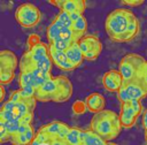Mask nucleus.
<instances>
[{"mask_svg":"<svg viewBox=\"0 0 147 145\" xmlns=\"http://www.w3.org/2000/svg\"><path fill=\"white\" fill-rule=\"evenodd\" d=\"M51 143H52V142H45V143H42V142L38 140V139L34 137V139H33V142L31 143V145H51Z\"/></svg>","mask_w":147,"mask_h":145,"instance_id":"nucleus-36","label":"nucleus"},{"mask_svg":"<svg viewBox=\"0 0 147 145\" xmlns=\"http://www.w3.org/2000/svg\"><path fill=\"white\" fill-rule=\"evenodd\" d=\"M142 127L145 130H147V109L142 114Z\"/></svg>","mask_w":147,"mask_h":145,"instance_id":"nucleus-37","label":"nucleus"},{"mask_svg":"<svg viewBox=\"0 0 147 145\" xmlns=\"http://www.w3.org/2000/svg\"><path fill=\"white\" fill-rule=\"evenodd\" d=\"M15 104L16 102H13L11 100H7V101H5L3 104H2V106H1V109H3V110H8V112H13L14 110V107H15Z\"/></svg>","mask_w":147,"mask_h":145,"instance_id":"nucleus-33","label":"nucleus"},{"mask_svg":"<svg viewBox=\"0 0 147 145\" xmlns=\"http://www.w3.org/2000/svg\"><path fill=\"white\" fill-rule=\"evenodd\" d=\"M51 145H67V143L64 140H60V139H53Z\"/></svg>","mask_w":147,"mask_h":145,"instance_id":"nucleus-38","label":"nucleus"},{"mask_svg":"<svg viewBox=\"0 0 147 145\" xmlns=\"http://www.w3.org/2000/svg\"><path fill=\"white\" fill-rule=\"evenodd\" d=\"M72 84L67 76H53L36 90V99L40 102H64L72 96Z\"/></svg>","mask_w":147,"mask_h":145,"instance_id":"nucleus-2","label":"nucleus"},{"mask_svg":"<svg viewBox=\"0 0 147 145\" xmlns=\"http://www.w3.org/2000/svg\"><path fill=\"white\" fill-rule=\"evenodd\" d=\"M40 18H41L40 9L31 2L22 3L15 10V20L22 28L36 26L40 22Z\"/></svg>","mask_w":147,"mask_h":145,"instance_id":"nucleus-6","label":"nucleus"},{"mask_svg":"<svg viewBox=\"0 0 147 145\" xmlns=\"http://www.w3.org/2000/svg\"><path fill=\"white\" fill-rule=\"evenodd\" d=\"M134 17V13L129 8H116L111 10L105 21V29L108 37L113 41L122 43V39Z\"/></svg>","mask_w":147,"mask_h":145,"instance_id":"nucleus-4","label":"nucleus"},{"mask_svg":"<svg viewBox=\"0 0 147 145\" xmlns=\"http://www.w3.org/2000/svg\"><path fill=\"white\" fill-rule=\"evenodd\" d=\"M76 43V41H75ZM74 44V41H71V40H67V39H62V38H59V39H56V40H54L53 43H51V44H48V45H51V46H53L55 49H57V51H61V52H65L71 45Z\"/></svg>","mask_w":147,"mask_h":145,"instance_id":"nucleus-25","label":"nucleus"},{"mask_svg":"<svg viewBox=\"0 0 147 145\" xmlns=\"http://www.w3.org/2000/svg\"><path fill=\"white\" fill-rule=\"evenodd\" d=\"M108 142L102 139L91 129L82 130L80 132V144L82 145H107Z\"/></svg>","mask_w":147,"mask_h":145,"instance_id":"nucleus-18","label":"nucleus"},{"mask_svg":"<svg viewBox=\"0 0 147 145\" xmlns=\"http://www.w3.org/2000/svg\"><path fill=\"white\" fill-rule=\"evenodd\" d=\"M138 114L133 110V108L131 107L130 102H123L121 104V113H119V119H121V123L123 129H130L132 128L138 119Z\"/></svg>","mask_w":147,"mask_h":145,"instance_id":"nucleus-12","label":"nucleus"},{"mask_svg":"<svg viewBox=\"0 0 147 145\" xmlns=\"http://www.w3.org/2000/svg\"><path fill=\"white\" fill-rule=\"evenodd\" d=\"M49 54H51V59L53 61V64H55L59 69L65 70V71H70V70L75 69V67L70 63L65 52L57 51L53 46L49 45Z\"/></svg>","mask_w":147,"mask_h":145,"instance_id":"nucleus-13","label":"nucleus"},{"mask_svg":"<svg viewBox=\"0 0 147 145\" xmlns=\"http://www.w3.org/2000/svg\"><path fill=\"white\" fill-rule=\"evenodd\" d=\"M121 3L123 6L129 7V9H130L131 7H138V6L142 5L144 0H123V1H121Z\"/></svg>","mask_w":147,"mask_h":145,"instance_id":"nucleus-31","label":"nucleus"},{"mask_svg":"<svg viewBox=\"0 0 147 145\" xmlns=\"http://www.w3.org/2000/svg\"><path fill=\"white\" fill-rule=\"evenodd\" d=\"M9 100H11L13 102H20V101L22 100V96H21L20 89H18V90H16V91H14V92L10 94Z\"/></svg>","mask_w":147,"mask_h":145,"instance_id":"nucleus-34","label":"nucleus"},{"mask_svg":"<svg viewBox=\"0 0 147 145\" xmlns=\"http://www.w3.org/2000/svg\"><path fill=\"white\" fill-rule=\"evenodd\" d=\"M0 139H1V143H6L10 140V135L2 123H0Z\"/></svg>","mask_w":147,"mask_h":145,"instance_id":"nucleus-29","label":"nucleus"},{"mask_svg":"<svg viewBox=\"0 0 147 145\" xmlns=\"http://www.w3.org/2000/svg\"><path fill=\"white\" fill-rule=\"evenodd\" d=\"M139 20H138V17L136 16L133 20H132V22L130 23V25H129V28H127V31H126V33L124 35V37H123V39H122V43H127V41H131L137 35H138V32H139Z\"/></svg>","mask_w":147,"mask_h":145,"instance_id":"nucleus-22","label":"nucleus"},{"mask_svg":"<svg viewBox=\"0 0 147 145\" xmlns=\"http://www.w3.org/2000/svg\"><path fill=\"white\" fill-rule=\"evenodd\" d=\"M147 60L138 53H127L125 54L119 62V72L124 82L134 81L141 67Z\"/></svg>","mask_w":147,"mask_h":145,"instance_id":"nucleus-5","label":"nucleus"},{"mask_svg":"<svg viewBox=\"0 0 147 145\" xmlns=\"http://www.w3.org/2000/svg\"><path fill=\"white\" fill-rule=\"evenodd\" d=\"M145 140L147 143V130H145Z\"/></svg>","mask_w":147,"mask_h":145,"instance_id":"nucleus-40","label":"nucleus"},{"mask_svg":"<svg viewBox=\"0 0 147 145\" xmlns=\"http://www.w3.org/2000/svg\"><path fill=\"white\" fill-rule=\"evenodd\" d=\"M20 92L22 96V99H30L36 98V89L33 86H22L20 87Z\"/></svg>","mask_w":147,"mask_h":145,"instance_id":"nucleus-28","label":"nucleus"},{"mask_svg":"<svg viewBox=\"0 0 147 145\" xmlns=\"http://www.w3.org/2000/svg\"><path fill=\"white\" fill-rule=\"evenodd\" d=\"M14 77H15V71L0 69V83H1L2 85L10 84V83L13 82Z\"/></svg>","mask_w":147,"mask_h":145,"instance_id":"nucleus-27","label":"nucleus"},{"mask_svg":"<svg viewBox=\"0 0 147 145\" xmlns=\"http://www.w3.org/2000/svg\"><path fill=\"white\" fill-rule=\"evenodd\" d=\"M52 77H53L52 74L41 71L39 69H32L29 71H20L18 84H20V87L33 86L36 90H38L45 82H47Z\"/></svg>","mask_w":147,"mask_h":145,"instance_id":"nucleus-9","label":"nucleus"},{"mask_svg":"<svg viewBox=\"0 0 147 145\" xmlns=\"http://www.w3.org/2000/svg\"><path fill=\"white\" fill-rule=\"evenodd\" d=\"M0 92H1V94H0V101L1 102H5L3 100H5L6 91H5V85H2V84H0Z\"/></svg>","mask_w":147,"mask_h":145,"instance_id":"nucleus-35","label":"nucleus"},{"mask_svg":"<svg viewBox=\"0 0 147 145\" xmlns=\"http://www.w3.org/2000/svg\"><path fill=\"white\" fill-rule=\"evenodd\" d=\"M62 28H64V26H62V25H61L59 22H56L55 20L48 25V28H47V39H48L49 44L60 38Z\"/></svg>","mask_w":147,"mask_h":145,"instance_id":"nucleus-21","label":"nucleus"},{"mask_svg":"<svg viewBox=\"0 0 147 145\" xmlns=\"http://www.w3.org/2000/svg\"><path fill=\"white\" fill-rule=\"evenodd\" d=\"M134 81L138 82V83L146 90V92H147V61H146L145 64L141 67V69H140V71L138 72V75H137V77H136Z\"/></svg>","mask_w":147,"mask_h":145,"instance_id":"nucleus-26","label":"nucleus"},{"mask_svg":"<svg viewBox=\"0 0 147 145\" xmlns=\"http://www.w3.org/2000/svg\"><path fill=\"white\" fill-rule=\"evenodd\" d=\"M90 129L106 142H113L118 137L123 127L119 114L111 109H103L92 116Z\"/></svg>","mask_w":147,"mask_h":145,"instance_id":"nucleus-3","label":"nucleus"},{"mask_svg":"<svg viewBox=\"0 0 147 145\" xmlns=\"http://www.w3.org/2000/svg\"><path fill=\"white\" fill-rule=\"evenodd\" d=\"M85 106L90 112L96 114V113L102 112L103 109H106L105 108L106 107V99L101 93L93 92V93H91V94H88L86 97Z\"/></svg>","mask_w":147,"mask_h":145,"instance_id":"nucleus-15","label":"nucleus"},{"mask_svg":"<svg viewBox=\"0 0 147 145\" xmlns=\"http://www.w3.org/2000/svg\"><path fill=\"white\" fill-rule=\"evenodd\" d=\"M49 3L69 14L79 13L84 15L86 8V2L84 0H49Z\"/></svg>","mask_w":147,"mask_h":145,"instance_id":"nucleus-10","label":"nucleus"},{"mask_svg":"<svg viewBox=\"0 0 147 145\" xmlns=\"http://www.w3.org/2000/svg\"><path fill=\"white\" fill-rule=\"evenodd\" d=\"M55 21L59 22L62 26H65V28H71L72 26V20H71V16L69 13L64 12V10H60L57 13V15L55 16Z\"/></svg>","mask_w":147,"mask_h":145,"instance_id":"nucleus-24","label":"nucleus"},{"mask_svg":"<svg viewBox=\"0 0 147 145\" xmlns=\"http://www.w3.org/2000/svg\"><path fill=\"white\" fill-rule=\"evenodd\" d=\"M68 124H65L64 122H61V121H52L45 125H42L39 130L45 132L46 135H48L52 139H57L59 135L61 133V131L67 127Z\"/></svg>","mask_w":147,"mask_h":145,"instance_id":"nucleus-17","label":"nucleus"},{"mask_svg":"<svg viewBox=\"0 0 147 145\" xmlns=\"http://www.w3.org/2000/svg\"><path fill=\"white\" fill-rule=\"evenodd\" d=\"M71 30H72L75 37H76L78 40H80L84 36H86L85 32H86V30H87V21H86V18H85L84 15L80 16L77 21H75V22L72 23Z\"/></svg>","mask_w":147,"mask_h":145,"instance_id":"nucleus-20","label":"nucleus"},{"mask_svg":"<svg viewBox=\"0 0 147 145\" xmlns=\"http://www.w3.org/2000/svg\"><path fill=\"white\" fill-rule=\"evenodd\" d=\"M107 145H118V144H116V143H114V142H108Z\"/></svg>","mask_w":147,"mask_h":145,"instance_id":"nucleus-39","label":"nucleus"},{"mask_svg":"<svg viewBox=\"0 0 147 145\" xmlns=\"http://www.w3.org/2000/svg\"><path fill=\"white\" fill-rule=\"evenodd\" d=\"M36 131L33 129V127L31 125L30 129L22 133V135H13L10 136V143L13 145H31V143L33 142L34 137H36Z\"/></svg>","mask_w":147,"mask_h":145,"instance_id":"nucleus-19","label":"nucleus"},{"mask_svg":"<svg viewBox=\"0 0 147 145\" xmlns=\"http://www.w3.org/2000/svg\"><path fill=\"white\" fill-rule=\"evenodd\" d=\"M79 145H82V144H79Z\"/></svg>","mask_w":147,"mask_h":145,"instance_id":"nucleus-41","label":"nucleus"},{"mask_svg":"<svg viewBox=\"0 0 147 145\" xmlns=\"http://www.w3.org/2000/svg\"><path fill=\"white\" fill-rule=\"evenodd\" d=\"M65 54L70 61V63L76 68H78L82 63H83V60H84V55L80 51V47L78 45V41L74 43L67 51H65Z\"/></svg>","mask_w":147,"mask_h":145,"instance_id":"nucleus-16","label":"nucleus"},{"mask_svg":"<svg viewBox=\"0 0 147 145\" xmlns=\"http://www.w3.org/2000/svg\"><path fill=\"white\" fill-rule=\"evenodd\" d=\"M123 83H124V81H123V77H122L119 70L111 69V70L106 71L102 76V85L109 92L117 93V91L121 89Z\"/></svg>","mask_w":147,"mask_h":145,"instance_id":"nucleus-11","label":"nucleus"},{"mask_svg":"<svg viewBox=\"0 0 147 145\" xmlns=\"http://www.w3.org/2000/svg\"><path fill=\"white\" fill-rule=\"evenodd\" d=\"M80 132H82V130L79 128L71 127L65 139H64L67 145H79L80 144Z\"/></svg>","mask_w":147,"mask_h":145,"instance_id":"nucleus-23","label":"nucleus"},{"mask_svg":"<svg viewBox=\"0 0 147 145\" xmlns=\"http://www.w3.org/2000/svg\"><path fill=\"white\" fill-rule=\"evenodd\" d=\"M20 67V61L16 54L10 49L0 51V69L15 71Z\"/></svg>","mask_w":147,"mask_h":145,"instance_id":"nucleus-14","label":"nucleus"},{"mask_svg":"<svg viewBox=\"0 0 147 145\" xmlns=\"http://www.w3.org/2000/svg\"><path fill=\"white\" fill-rule=\"evenodd\" d=\"M130 105H131V107L133 108V110L138 115L141 114V112H142V105H141L140 100H132V101H130Z\"/></svg>","mask_w":147,"mask_h":145,"instance_id":"nucleus-32","label":"nucleus"},{"mask_svg":"<svg viewBox=\"0 0 147 145\" xmlns=\"http://www.w3.org/2000/svg\"><path fill=\"white\" fill-rule=\"evenodd\" d=\"M32 121H33V112H30L28 114H25L21 120V124L22 125H32Z\"/></svg>","mask_w":147,"mask_h":145,"instance_id":"nucleus-30","label":"nucleus"},{"mask_svg":"<svg viewBox=\"0 0 147 145\" xmlns=\"http://www.w3.org/2000/svg\"><path fill=\"white\" fill-rule=\"evenodd\" d=\"M78 45L85 60L94 61L99 58L102 51V43L95 35H86L79 41Z\"/></svg>","mask_w":147,"mask_h":145,"instance_id":"nucleus-8","label":"nucleus"},{"mask_svg":"<svg viewBox=\"0 0 147 145\" xmlns=\"http://www.w3.org/2000/svg\"><path fill=\"white\" fill-rule=\"evenodd\" d=\"M147 96L146 90L136 81L124 82L121 89L117 91V99L123 102H130L132 100H141Z\"/></svg>","mask_w":147,"mask_h":145,"instance_id":"nucleus-7","label":"nucleus"},{"mask_svg":"<svg viewBox=\"0 0 147 145\" xmlns=\"http://www.w3.org/2000/svg\"><path fill=\"white\" fill-rule=\"evenodd\" d=\"M26 44L29 48L20 59V71L39 69L51 74L53 61L49 54V45L42 43L34 33L30 35Z\"/></svg>","mask_w":147,"mask_h":145,"instance_id":"nucleus-1","label":"nucleus"}]
</instances>
